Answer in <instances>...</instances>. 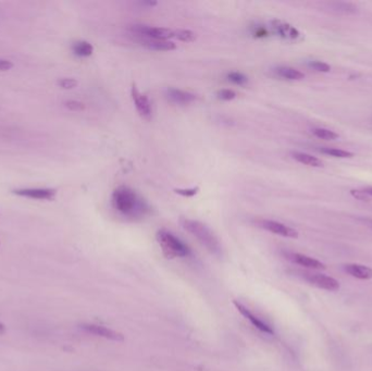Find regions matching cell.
Wrapping results in <instances>:
<instances>
[{
	"instance_id": "6da1fadb",
	"label": "cell",
	"mask_w": 372,
	"mask_h": 371,
	"mask_svg": "<svg viewBox=\"0 0 372 371\" xmlns=\"http://www.w3.org/2000/svg\"><path fill=\"white\" fill-rule=\"evenodd\" d=\"M113 209L123 217L136 220L144 218L149 213V206L134 189L121 185L114 189L111 196Z\"/></svg>"
},
{
	"instance_id": "7a4b0ae2",
	"label": "cell",
	"mask_w": 372,
	"mask_h": 371,
	"mask_svg": "<svg viewBox=\"0 0 372 371\" xmlns=\"http://www.w3.org/2000/svg\"><path fill=\"white\" fill-rule=\"evenodd\" d=\"M180 223L184 230H186L189 234H192L194 237H196L198 242L206 247L207 250H209L211 254L216 256H221L222 254L221 243L209 227H207L205 223L201 221H197V220L188 218H182L180 220Z\"/></svg>"
},
{
	"instance_id": "3957f363",
	"label": "cell",
	"mask_w": 372,
	"mask_h": 371,
	"mask_svg": "<svg viewBox=\"0 0 372 371\" xmlns=\"http://www.w3.org/2000/svg\"><path fill=\"white\" fill-rule=\"evenodd\" d=\"M156 238L167 258H183L190 255L189 247L168 230H159Z\"/></svg>"
},
{
	"instance_id": "277c9868",
	"label": "cell",
	"mask_w": 372,
	"mask_h": 371,
	"mask_svg": "<svg viewBox=\"0 0 372 371\" xmlns=\"http://www.w3.org/2000/svg\"><path fill=\"white\" fill-rule=\"evenodd\" d=\"M130 31L140 37H144L145 39H154V41H169V39L174 37V31L167 28L134 24L131 26Z\"/></svg>"
},
{
	"instance_id": "5b68a950",
	"label": "cell",
	"mask_w": 372,
	"mask_h": 371,
	"mask_svg": "<svg viewBox=\"0 0 372 371\" xmlns=\"http://www.w3.org/2000/svg\"><path fill=\"white\" fill-rule=\"evenodd\" d=\"M131 96L140 116L145 120H149L153 116V106L148 96L141 93L135 84L131 88Z\"/></svg>"
},
{
	"instance_id": "8992f818",
	"label": "cell",
	"mask_w": 372,
	"mask_h": 371,
	"mask_svg": "<svg viewBox=\"0 0 372 371\" xmlns=\"http://www.w3.org/2000/svg\"><path fill=\"white\" fill-rule=\"evenodd\" d=\"M302 277L308 283L317 286L319 289L330 291V292H335V291L340 290L339 281H336L334 278H331L329 276L321 275V273L304 272L302 273Z\"/></svg>"
},
{
	"instance_id": "52a82bcc",
	"label": "cell",
	"mask_w": 372,
	"mask_h": 371,
	"mask_svg": "<svg viewBox=\"0 0 372 371\" xmlns=\"http://www.w3.org/2000/svg\"><path fill=\"white\" fill-rule=\"evenodd\" d=\"M81 329H83L85 332L96 335V337H100L104 339L110 340V341L114 342H123L124 341V335L118 331H114L107 326L100 325H94V324H84L81 325Z\"/></svg>"
},
{
	"instance_id": "ba28073f",
	"label": "cell",
	"mask_w": 372,
	"mask_h": 371,
	"mask_svg": "<svg viewBox=\"0 0 372 371\" xmlns=\"http://www.w3.org/2000/svg\"><path fill=\"white\" fill-rule=\"evenodd\" d=\"M13 194H16L17 196L31 198V200H37V201H52L55 200L57 195V191L55 188H41V187H35V188H19L15 189Z\"/></svg>"
},
{
	"instance_id": "9c48e42d",
	"label": "cell",
	"mask_w": 372,
	"mask_h": 371,
	"mask_svg": "<svg viewBox=\"0 0 372 371\" xmlns=\"http://www.w3.org/2000/svg\"><path fill=\"white\" fill-rule=\"evenodd\" d=\"M261 228L267 230L268 232L277 234L283 237H290V238H297L298 232L295 229L289 227V225L283 224L281 222L273 221V220H260L258 222Z\"/></svg>"
},
{
	"instance_id": "30bf717a",
	"label": "cell",
	"mask_w": 372,
	"mask_h": 371,
	"mask_svg": "<svg viewBox=\"0 0 372 371\" xmlns=\"http://www.w3.org/2000/svg\"><path fill=\"white\" fill-rule=\"evenodd\" d=\"M233 304H234V306L236 307L237 310L240 311L241 315L244 318H246V319L249 321L256 329H258L259 331H261V332H264V333L274 334V331L271 326L265 324L264 321L259 319V318L257 316H255L254 313L249 310V309H248L246 306H244V305L241 304L240 302H237V300H233Z\"/></svg>"
},
{
	"instance_id": "8fae6325",
	"label": "cell",
	"mask_w": 372,
	"mask_h": 371,
	"mask_svg": "<svg viewBox=\"0 0 372 371\" xmlns=\"http://www.w3.org/2000/svg\"><path fill=\"white\" fill-rule=\"evenodd\" d=\"M271 29L273 33L277 34L278 36L284 39H290V41H294V39H297L300 36V33L298 32L297 29H295L293 25L280 20L271 21Z\"/></svg>"
},
{
	"instance_id": "7c38bea8",
	"label": "cell",
	"mask_w": 372,
	"mask_h": 371,
	"mask_svg": "<svg viewBox=\"0 0 372 371\" xmlns=\"http://www.w3.org/2000/svg\"><path fill=\"white\" fill-rule=\"evenodd\" d=\"M166 96L171 103L178 104V105H188L196 100L197 98L196 95L193 94V93L179 90V88H173V87L167 88Z\"/></svg>"
},
{
	"instance_id": "4fadbf2b",
	"label": "cell",
	"mask_w": 372,
	"mask_h": 371,
	"mask_svg": "<svg viewBox=\"0 0 372 371\" xmlns=\"http://www.w3.org/2000/svg\"><path fill=\"white\" fill-rule=\"evenodd\" d=\"M287 259H290L291 262H293L295 263L299 264V266H303L305 268L308 269H313V270H323L326 269V264L322 263L319 260L308 257L306 255L303 254H298V253H289L286 254Z\"/></svg>"
},
{
	"instance_id": "5bb4252c",
	"label": "cell",
	"mask_w": 372,
	"mask_h": 371,
	"mask_svg": "<svg viewBox=\"0 0 372 371\" xmlns=\"http://www.w3.org/2000/svg\"><path fill=\"white\" fill-rule=\"evenodd\" d=\"M344 270L345 272H347L349 276L357 278V279H360V280L372 279V269L367 266H362V264H357V263L345 264Z\"/></svg>"
},
{
	"instance_id": "9a60e30c",
	"label": "cell",
	"mask_w": 372,
	"mask_h": 371,
	"mask_svg": "<svg viewBox=\"0 0 372 371\" xmlns=\"http://www.w3.org/2000/svg\"><path fill=\"white\" fill-rule=\"evenodd\" d=\"M143 46L148 50L153 51H172L176 49V45L171 41H154V39H144Z\"/></svg>"
},
{
	"instance_id": "2e32d148",
	"label": "cell",
	"mask_w": 372,
	"mask_h": 371,
	"mask_svg": "<svg viewBox=\"0 0 372 371\" xmlns=\"http://www.w3.org/2000/svg\"><path fill=\"white\" fill-rule=\"evenodd\" d=\"M292 157H293L295 160L298 161L299 163H303V165L313 167V168L323 167V162L320 160V159L312 156V155H309L306 153H300V152H293L292 153Z\"/></svg>"
},
{
	"instance_id": "e0dca14e",
	"label": "cell",
	"mask_w": 372,
	"mask_h": 371,
	"mask_svg": "<svg viewBox=\"0 0 372 371\" xmlns=\"http://www.w3.org/2000/svg\"><path fill=\"white\" fill-rule=\"evenodd\" d=\"M274 72L277 73L278 77L290 79V81H299V79H303L305 77V74L303 72L292 67H278L274 70Z\"/></svg>"
},
{
	"instance_id": "ac0fdd59",
	"label": "cell",
	"mask_w": 372,
	"mask_h": 371,
	"mask_svg": "<svg viewBox=\"0 0 372 371\" xmlns=\"http://www.w3.org/2000/svg\"><path fill=\"white\" fill-rule=\"evenodd\" d=\"M72 51L75 56L82 57V58H86L90 57L94 52V47L91 43L86 41H78L75 42L72 45Z\"/></svg>"
},
{
	"instance_id": "d6986e66",
	"label": "cell",
	"mask_w": 372,
	"mask_h": 371,
	"mask_svg": "<svg viewBox=\"0 0 372 371\" xmlns=\"http://www.w3.org/2000/svg\"><path fill=\"white\" fill-rule=\"evenodd\" d=\"M319 152L325 155H327V156L335 157V158H352L354 156V154L351 152L339 149V148H333V147H321L319 149Z\"/></svg>"
},
{
	"instance_id": "ffe728a7",
	"label": "cell",
	"mask_w": 372,
	"mask_h": 371,
	"mask_svg": "<svg viewBox=\"0 0 372 371\" xmlns=\"http://www.w3.org/2000/svg\"><path fill=\"white\" fill-rule=\"evenodd\" d=\"M311 133L318 139H325V140H334L339 139V134H336L335 132L325 129V127H316V129L311 130Z\"/></svg>"
},
{
	"instance_id": "44dd1931",
	"label": "cell",
	"mask_w": 372,
	"mask_h": 371,
	"mask_svg": "<svg viewBox=\"0 0 372 371\" xmlns=\"http://www.w3.org/2000/svg\"><path fill=\"white\" fill-rule=\"evenodd\" d=\"M174 37L176 39H179L180 42H184V43H192L196 39V33L193 32L190 30H185V29H179L174 31Z\"/></svg>"
},
{
	"instance_id": "7402d4cb",
	"label": "cell",
	"mask_w": 372,
	"mask_h": 371,
	"mask_svg": "<svg viewBox=\"0 0 372 371\" xmlns=\"http://www.w3.org/2000/svg\"><path fill=\"white\" fill-rule=\"evenodd\" d=\"M227 77L230 82H232L233 84H236V85H245V84L248 82V78L246 75H244L241 72L237 71H232L229 72L227 74Z\"/></svg>"
},
{
	"instance_id": "603a6c76",
	"label": "cell",
	"mask_w": 372,
	"mask_h": 371,
	"mask_svg": "<svg viewBox=\"0 0 372 371\" xmlns=\"http://www.w3.org/2000/svg\"><path fill=\"white\" fill-rule=\"evenodd\" d=\"M308 65L310 68L316 70V71H318V72L327 73V72H330V70H331V67L329 64L326 63V62H322V61H318V60L310 61Z\"/></svg>"
},
{
	"instance_id": "cb8c5ba5",
	"label": "cell",
	"mask_w": 372,
	"mask_h": 371,
	"mask_svg": "<svg viewBox=\"0 0 372 371\" xmlns=\"http://www.w3.org/2000/svg\"><path fill=\"white\" fill-rule=\"evenodd\" d=\"M78 82L75 78L72 77H64V78H60L58 81V85L61 87L62 90H73L78 86Z\"/></svg>"
},
{
	"instance_id": "d4e9b609",
	"label": "cell",
	"mask_w": 372,
	"mask_h": 371,
	"mask_svg": "<svg viewBox=\"0 0 372 371\" xmlns=\"http://www.w3.org/2000/svg\"><path fill=\"white\" fill-rule=\"evenodd\" d=\"M217 96H218V98L221 100L230 101L236 98V93L233 90H230V88H223V90H220L217 93Z\"/></svg>"
},
{
	"instance_id": "484cf974",
	"label": "cell",
	"mask_w": 372,
	"mask_h": 371,
	"mask_svg": "<svg viewBox=\"0 0 372 371\" xmlns=\"http://www.w3.org/2000/svg\"><path fill=\"white\" fill-rule=\"evenodd\" d=\"M332 6H333V9H335V10L342 11L345 13L356 11V7L353 6L352 3H347V2H335V3H332Z\"/></svg>"
},
{
	"instance_id": "4316f807",
	"label": "cell",
	"mask_w": 372,
	"mask_h": 371,
	"mask_svg": "<svg viewBox=\"0 0 372 371\" xmlns=\"http://www.w3.org/2000/svg\"><path fill=\"white\" fill-rule=\"evenodd\" d=\"M64 106L71 111H82V110L85 109V105L78 100H66L64 103Z\"/></svg>"
},
{
	"instance_id": "83f0119b",
	"label": "cell",
	"mask_w": 372,
	"mask_h": 371,
	"mask_svg": "<svg viewBox=\"0 0 372 371\" xmlns=\"http://www.w3.org/2000/svg\"><path fill=\"white\" fill-rule=\"evenodd\" d=\"M174 192L183 197H193L199 192V187L195 186L190 188H175Z\"/></svg>"
},
{
	"instance_id": "f1b7e54d",
	"label": "cell",
	"mask_w": 372,
	"mask_h": 371,
	"mask_svg": "<svg viewBox=\"0 0 372 371\" xmlns=\"http://www.w3.org/2000/svg\"><path fill=\"white\" fill-rule=\"evenodd\" d=\"M13 68L12 61L0 58V71H9V70Z\"/></svg>"
},
{
	"instance_id": "f546056e",
	"label": "cell",
	"mask_w": 372,
	"mask_h": 371,
	"mask_svg": "<svg viewBox=\"0 0 372 371\" xmlns=\"http://www.w3.org/2000/svg\"><path fill=\"white\" fill-rule=\"evenodd\" d=\"M268 34L267 30H265L264 26H257V28H255V31H254V35L255 36H260V37H264L265 36V35Z\"/></svg>"
},
{
	"instance_id": "4dcf8cb0",
	"label": "cell",
	"mask_w": 372,
	"mask_h": 371,
	"mask_svg": "<svg viewBox=\"0 0 372 371\" xmlns=\"http://www.w3.org/2000/svg\"><path fill=\"white\" fill-rule=\"evenodd\" d=\"M351 194H352L354 197L357 198V200H359V201H365L366 200L367 201L366 194L364 193V191H355V189H353V191H351Z\"/></svg>"
},
{
	"instance_id": "1f68e13d",
	"label": "cell",
	"mask_w": 372,
	"mask_h": 371,
	"mask_svg": "<svg viewBox=\"0 0 372 371\" xmlns=\"http://www.w3.org/2000/svg\"><path fill=\"white\" fill-rule=\"evenodd\" d=\"M141 4H143V6L154 7V6H157V2L156 1H143L141 2Z\"/></svg>"
},
{
	"instance_id": "d6a6232c",
	"label": "cell",
	"mask_w": 372,
	"mask_h": 371,
	"mask_svg": "<svg viewBox=\"0 0 372 371\" xmlns=\"http://www.w3.org/2000/svg\"><path fill=\"white\" fill-rule=\"evenodd\" d=\"M364 193L366 194V195H368V196H371V197H372V187H366V188L364 189Z\"/></svg>"
},
{
	"instance_id": "836d02e7",
	"label": "cell",
	"mask_w": 372,
	"mask_h": 371,
	"mask_svg": "<svg viewBox=\"0 0 372 371\" xmlns=\"http://www.w3.org/2000/svg\"><path fill=\"white\" fill-rule=\"evenodd\" d=\"M4 332H6V326H4V325L0 322V334H3Z\"/></svg>"
}]
</instances>
